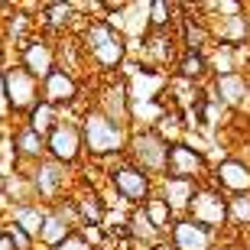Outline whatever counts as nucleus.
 I'll return each mask as SVG.
<instances>
[{"instance_id": "nucleus-1", "label": "nucleus", "mask_w": 250, "mask_h": 250, "mask_svg": "<svg viewBox=\"0 0 250 250\" xmlns=\"http://www.w3.org/2000/svg\"><path fill=\"white\" fill-rule=\"evenodd\" d=\"M127 163L130 166L143 169L153 182L166 176V159H169V143L159 137L153 127H140V130H130L127 137Z\"/></svg>"}, {"instance_id": "nucleus-2", "label": "nucleus", "mask_w": 250, "mask_h": 250, "mask_svg": "<svg viewBox=\"0 0 250 250\" xmlns=\"http://www.w3.org/2000/svg\"><path fill=\"white\" fill-rule=\"evenodd\" d=\"M82 46L88 49V56L94 59V65L104 68V72H117L124 65V59H127V42H124V36L117 29L107 26V20H94V23L84 26Z\"/></svg>"}, {"instance_id": "nucleus-3", "label": "nucleus", "mask_w": 250, "mask_h": 250, "mask_svg": "<svg viewBox=\"0 0 250 250\" xmlns=\"http://www.w3.org/2000/svg\"><path fill=\"white\" fill-rule=\"evenodd\" d=\"M127 137H130V130L111 124L101 111L84 114L82 143H84V149H88L91 156H121L124 149H127Z\"/></svg>"}, {"instance_id": "nucleus-4", "label": "nucleus", "mask_w": 250, "mask_h": 250, "mask_svg": "<svg viewBox=\"0 0 250 250\" xmlns=\"http://www.w3.org/2000/svg\"><path fill=\"white\" fill-rule=\"evenodd\" d=\"M182 218H192V221H198L202 228L221 234L224 228H228V195L218 192L214 186H202Z\"/></svg>"}, {"instance_id": "nucleus-5", "label": "nucleus", "mask_w": 250, "mask_h": 250, "mask_svg": "<svg viewBox=\"0 0 250 250\" xmlns=\"http://www.w3.org/2000/svg\"><path fill=\"white\" fill-rule=\"evenodd\" d=\"M208 176H211L208 186H214L218 192L228 195V198H234V195H250V163L241 156V153L221 156Z\"/></svg>"}, {"instance_id": "nucleus-6", "label": "nucleus", "mask_w": 250, "mask_h": 250, "mask_svg": "<svg viewBox=\"0 0 250 250\" xmlns=\"http://www.w3.org/2000/svg\"><path fill=\"white\" fill-rule=\"evenodd\" d=\"M111 186L114 192L121 195L127 205H137V208H143V205L153 198V188H156V182L143 172V169L130 166V163H121V166L111 172Z\"/></svg>"}, {"instance_id": "nucleus-7", "label": "nucleus", "mask_w": 250, "mask_h": 250, "mask_svg": "<svg viewBox=\"0 0 250 250\" xmlns=\"http://www.w3.org/2000/svg\"><path fill=\"white\" fill-rule=\"evenodd\" d=\"M3 88H7V104H10V114L13 111H33L42 98H39V82L33 75H26L20 65H10L3 72Z\"/></svg>"}, {"instance_id": "nucleus-8", "label": "nucleus", "mask_w": 250, "mask_h": 250, "mask_svg": "<svg viewBox=\"0 0 250 250\" xmlns=\"http://www.w3.org/2000/svg\"><path fill=\"white\" fill-rule=\"evenodd\" d=\"M208 166H211V163H208V156H202V153H198V149H192V146H186L182 140H179V143H169L166 176L202 182V179H208V172H211Z\"/></svg>"}, {"instance_id": "nucleus-9", "label": "nucleus", "mask_w": 250, "mask_h": 250, "mask_svg": "<svg viewBox=\"0 0 250 250\" xmlns=\"http://www.w3.org/2000/svg\"><path fill=\"white\" fill-rule=\"evenodd\" d=\"M211 94L234 114H247L250 117V75L247 72H234V75H221L211 78Z\"/></svg>"}, {"instance_id": "nucleus-10", "label": "nucleus", "mask_w": 250, "mask_h": 250, "mask_svg": "<svg viewBox=\"0 0 250 250\" xmlns=\"http://www.w3.org/2000/svg\"><path fill=\"white\" fill-rule=\"evenodd\" d=\"M46 153H49V159H56L62 166L75 163L82 156V127L72 121H59L46 137Z\"/></svg>"}, {"instance_id": "nucleus-11", "label": "nucleus", "mask_w": 250, "mask_h": 250, "mask_svg": "<svg viewBox=\"0 0 250 250\" xmlns=\"http://www.w3.org/2000/svg\"><path fill=\"white\" fill-rule=\"evenodd\" d=\"M166 237L176 250H218V237H221V234L202 228V224L192 221V218H176V224L169 228Z\"/></svg>"}, {"instance_id": "nucleus-12", "label": "nucleus", "mask_w": 250, "mask_h": 250, "mask_svg": "<svg viewBox=\"0 0 250 250\" xmlns=\"http://www.w3.org/2000/svg\"><path fill=\"white\" fill-rule=\"evenodd\" d=\"M208 29H211V39H214V42H221V46L250 49V20H247V10H244V13H234V17H214Z\"/></svg>"}, {"instance_id": "nucleus-13", "label": "nucleus", "mask_w": 250, "mask_h": 250, "mask_svg": "<svg viewBox=\"0 0 250 250\" xmlns=\"http://www.w3.org/2000/svg\"><path fill=\"white\" fill-rule=\"evenodd\" d=\"M20 68L42 84L49 75L56 72V52H52V46L42 42V39H29L26 46H23V56H20Z\"/></svg>"}, {"instance_id": "nucleus-14", "label": "nucleus", "mask_w": 250, "mask_h": 250, "mask_svg": "<svg viewBox=\"0 0 250 250\" xmlns=\"http://www.w3.org/2000/svg\"><path fill=\"white\" fill-rule=\"evenodd\" d=\"M101 114L107 117L111 124H117V127L130 130V124H133V114H130V91L124 82H111L107 88L101 91Z\"/></svg>"}, {"instance_id": "nucleus-15", "label": "nucleus", "mask_w": 250, "mask_h": 250, "mask_svg": "<svg viewBox=\"0 0 250 250\" xmlns=\"http://www.w3.org/2000/svg\"><path fill=\"white\" fill-rule=\"evenodd\" d=\"M39 98H42L49 107L75 104V101H78V82H75V75L65 72V68H56L46 82L39 84Z\"/></svg>"}, {"instance_id": "nucleus-16", "label": "nucleus", "mask_w": 250, "mask_h": 250, "mask_svg": "<svg viewBox=\"0 0 250 250\" xmlns=\"http://www.w3.org/2000/svg\"><path fill=\"white\" fill-rule=\"evenodd\" d=\"M198 188H202V182H192V179H176V176L159 179V198L172 208L176 218H182V214L188 211V205H192V198L198 195Z\"/></svg>"}, {"instance_id": "nucleus-17", "label": "nucleus", "mask_w": 250, "mask_h": 250, "mask_svg": "<svg viewBox=\"0 0 250 250\" xmlns=\"http://www.w3.org/2000/svg\"><path fill=\"white\" fill-rule=\"evenodd\" d=\"M179 52H176V39H172V33H149L146 39H143V62L146 68H163V65H176Z\"/></svg>"}, {"instance_id": "nucleus-18", "label": "nucleus", "mask_w": 250, "mask_h": 250, "mask_svg": "<svg viewBox=\"0 0 250 250\" xmlns=\"http://www.w3.org/2000/svg\"><path fill=\"white\" fill-rule=\"evenodd\" d=\"M62 176H65V166L62 163H56V159H42L36 166V172H33V188H36L42 198H59V188H62Z\"/></svg>"}, {"instance_id": "nucleus-19", "label": "nucleus", "mask_w": 250, "mask_h": 250, "mask_svg": "<svg viewBox=\"0 0 250 250\" xmlns=\"http://www.w3.org/2000/svg\"><path fill=\"white\" fill-rule=\"evenodd\" d=\"M42 221H46V211H42V208H36L33 202H20V205H13V211H10V224H13V228H20L29 241H39Z\"/></svg>"}, {"instance_id": "nucleus-20", "label": "nucleus", "mask_w": 250, "mask_h": 250, "mask_svg": "<svg viewBox=\"0 0 250 250\" xmlns=\"http://www.w3.org/2000/svg\"><path fill=\"white\" fill-rule=\"evenodd\" d=\"M176 75H179V78H186V82H192V84H198L202 78H208L211 68H208L205 52H188V49H182L179 59H176Z\"/></svg>"}, {"instance_id": "nucleus-21", "label": "nucleus", "mask_w": 250, "mask_h": 250, "mask_svg": "<svg viewBox=\"0 0 250 250\" xmlns=\"http://www.w3.org/2000/svg\"><path fill=\"white\" fill-rule=\"evenodd\" d=\"M13 149H17L20 159H39V163H42V156H46V137H39L36 130L23 127L17 137H13Z\"/></svg>"}, {"instance_id": "nucleus-22", "label": "nucleus", "mask_w": 250, "mask_h": 250, "mask_svg": "<svg viewBox=\"0 0 250 250\" xmlns=\"http://www.w3.org/2000/svg\"><path fill=\"white\" fill-rule=\"evenodd\" d=\"M143 214H146V221L156 228L159 234H169V228L176 224V214H172V208H169L159 195H153L146 205H143Z\"/></svg>"}, {"instance_id": "nucleus-23", "label": "nucleus", "mask_w": 250, "mask_h": 250, "mask_svg": "<svg viewBox=\"0 0 250 250\" xmlns=\"http://www.w3.org/2000/svg\"><path fill=\"white\" fill-rule=\"evenodd\" d=\"M127 231L133 234V237H137V244H146V247H156V244L163 241V237H166V234H159L156 228H153V224L146 221L143 208H137V211H133V214L127 218Z\"/></svg>"}, {"instance_id": "nucleus-24", "label": "nucleus", "mask_w": 250, "mask_h": 250, "mask_svg": "<svg viewBox=\"0 0 250 250\" xmlns=\"http://www.w3.org/2000/svg\"><path fill=\"white\" fill-rule=\"evenodd\" d=\"M179 3H166V0H153L149 3V33H166L176 20Z\"/></svg>"}, {"instance_id": "nucleus-25", "label": "nucleus", "mask_w": 250, "mask_h": 250, "mask_svg": "<svg viewBox=\"0 0 250 250\" xmlns=\"http://www.w3.org/2000/svg\"><path fill=\"white\" fill-rule=\"evenodd\" d=\"M26 117H29V124H26V127H29V130H36L39 137H49V130H52V127L59 124L56 107H49L46 101H39L36 107H33V111L26 114Z\"/></svg>"}, {"instance_id": "nucleus-26", "label": "nucleus", "mask_w": 250, "mask_h": 250, "mask_svg": "<svg viewBox=\"0 0 250 250\" xmlns=\"http://www.w3.org/2000/svg\"><path fill=\"white\" fill-rule=\"evenodd\" d=\"M72 234V228L62 221V218H56L52 211H46V221H42V231H39V241L46 244V247H59V244L65 241Z\"/></svg>"}, {"instance_id": "nucleus-27", "label": "nucleus", "mask_w": 250, "mask_h": 250, "mask_svg": "<svg viewBox=\"0 0 250 250\" xmlns=\"http://www.w3.org/2000/svg\"><path fill=\"white\" fill-rule=\"evenodd\" d=\"M228 228L250 231V195H234V198H228Z\"/></svg>"}, {"instance_id": "nucleus-28", "label": "nucleus", "mask_w": 250, "mask_h": 250, "mask_svg": "<svg viewBox=\"0 0 250 250\" xmlns=\"http://www.w3.org/2000/svg\"><path fill=\"white\" fill-rule=\"evenodd\" d=\"M75 17V3H46V23L49 26H65Z\"/></svg>"}, {"instance_id": "nucleus-29", "label": "nucleus", "mask_w": 250, "mask_h": 250, "mask_svg": "<svg viewBox=\"0 0 250 250\" xmlns=\"http://www.w3.org/2000/svg\"><path fill=\"white\" fill-rule=\"evenodd\" d=\"M52 250H94V247H91L88 241H84L82 234H75V231H72L62 244H59V247H52Z\"/></svg>"}, {"instance_id": "nucleus-30", "label": "nucleus", "mask_w": 250, "mask_h": 250, "mask_svg": "<svg viewBox=\"0 0 250 250\" xmlns=\"http://www.w3.org/2000/svg\"><path fill=\"white\" fill-rule=\"evenodd\" d=\"M3 231H7V237L13 241V247H17V250H29V244H33V241H29V237H26L23 231H20V228H13V224H7Z\"/></svg>"}, {"instance_id": "nucleus-31", "label": "nucleus", "mask_w": 250, "mask_h": 250, "mask_svg": "<svg viewBox=\"0 0 250 250\" xmlns=\"http://www.w3.org/2000/svg\"><path fill=\"white\" fill-rule=\"evenodd\" d=\"M10 117V104H7V88H3V68H0V121Z\"/></svg>"}, {"instance_id": "nucleus-32", "label": "nucleus", "mask_w": 250, "mask_h": 250, "mask_svg": "<svg viewBox=\"0 0 250 250\" xmlns=\"http://www.w3.org/2000/svg\"><path fill=\"white\" fill-rule=\"evenodd\" d=\"M0 250H17V247H13V241L7 237V231H0Z\"/></svg>"}, {"instance_id": "nucleus-33", "label": "nucleus", "mask_w": 250, "mask_h": 250, "mask_svg": "<svg viewBox=\"0 0 250 250\" xmlns=\"http://www.w3.org/2000/svg\"><path fill=\"white\" fill-rule=\"evenodd\" d=\"M241 156H244V159H247V163H250V140H247V143H244V149H241Z\"/></svg>"}, {"instance_id": "nucleus-34", "label": "nucleus", "mask_w": 250, "mask_h": 250, "mask_svg": "<svg viewBox=\"0 0 250 250\" xmlns=\"http://www.w3.org/2000/svg\"><path fill=\"white\" fill-rule=\"evenodd\" d=\"M247 75H250V56H247Z\"/></svg>"}, {"instance_id": "nucleus-35", "label": "nucleus", "mask_w": 250, "mask_h": 250, "mask_svg": "<svg viewBox=\"0 0 250 250\" xmlns=\"http://www.w3.org/2000/svg\"><path fill=\"white\" fill-rule=\"evenodd\" d=\"M247 20H250V3H247Z\"/></svg>"}]
</instances>
